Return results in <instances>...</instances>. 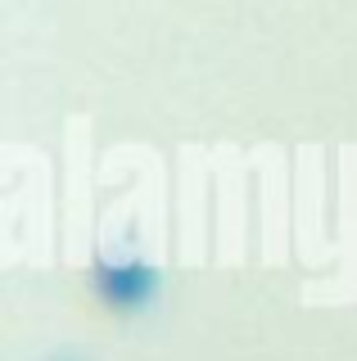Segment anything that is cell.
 Masks as SVG:
<instances>
[{
    "label": "cell",
    "instance_id": "1",
    "mask_svg": "<svg viewBox=\"0 0 357 361\" xmlns=\"http://www.w3.org/2000/svg\"><path fill=\"white\" fill-rule=\"evenodd\" d=\"M95 289L109 307L136 312L159 293V271L150 262H140V257H109V262L99 257L95 262Z\"/></svg>",
    "mask_w": 357,
    "mask_h": 361
}]
</instances>
